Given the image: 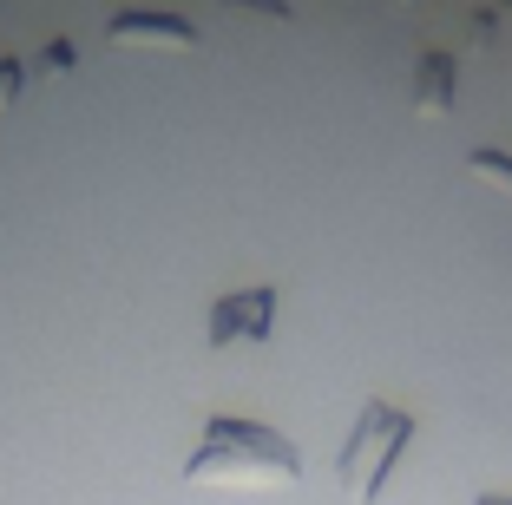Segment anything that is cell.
Segmentation results:
<instances>
[{
	"mask_svg": "<svg viewBox=\"0 0 512 505\" xmlns=\"http://www.w3.org/2000/svg\"><path fill=\"white\" fill-rule=\"evenodd\" d=\"M191 486H230V492H289L302 479V453L283 427L250 414H211L197 433V453L184 460Z\"/></svg>",
	"mask_w": 512,
	"mask_h": 505,
	"instance_id": "1",
	"label": "cell"
},
{
	"mask_svg": "<svg viewBox=\"0 0 512 505\" xmlns=\"http://www.w3.org/2000/svg\"><path fill=\"white\" fill-rule=\"evenodd\" d=\"M407 440H414V414H407V407H394L388 394H362L355 427H348L342 453H335V486H342V499L375 505L381 486H388V473L401 466Z\"/></svg>",
	"mask_w": 512,
	"mask_h": 505,
	"instance_id": "2",
	"label": "cell"
},
{
	"mask_svg": "<svg viewBox=\"0 0 512 505\" xmlns=\"http://www.w3.org/2000/svg\"><path fill=\"white\" fill-rule=\"evenodd\" d=\"M480 505H512V492H486V499Z\"/></svg>",
	"mask_w": 512,
	"mask_h": 505,
	"instance_id": "3",
	"label": "cell"
}]
</instances>
